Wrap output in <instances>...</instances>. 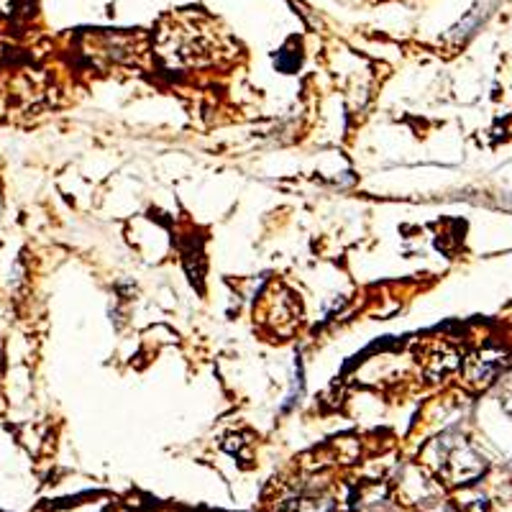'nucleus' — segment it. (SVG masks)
I'll list each match as a JSON object with an SVG mask.
<instances>
[{
  "label": "nucleus",
  "mask_w": 512,
  "mask_h": 512,
  "mask_svg": "<svg viewBox=\"0 0 512 512\" xmlns=\"http://www.w3.org/2000/svg\"><path fill=\"white\" fill-rule=\"evenodd\" d=\"M285 512H333V500L326 495H308L290 502Z\"/></svg>",
  "instance_id": "obj_1"
}]
</instances>
